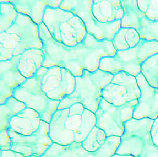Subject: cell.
Returning <instances> with one entry per match:
<instances>
[{
	"mask_svg": "<svg viewBox=\"0 0 158 157\" xmlns=\"http://www.w3.org/2000/svg\"><path fill=\"white\" fill-rule=\"evenodd\" d=\"M150 134L153 143L158 147V117L154 120Z\"/></svg>",
	"mask_w": 158,
	"mask_h": 157,
	"instance_id": "f1b7e54d",
	"label": "cell"
},
{
	"mask_svg": "<svg viewBox=\"0 0 158 157\" xmlns=\"http://www.w3.org/2000/svg\"><path fill=\"white\" fill-rule=\"evenodd\" d=\"M137 31L132 27H121L112 40L117 51H123L135 47L140 40Z\"/></svg>",
	"mask_w": 158,
	"mask_h": 157,
	"instance_id": "7402d4cb",
	"label": "cell"
},
{
	"mask_svg": "<svg viewBox=\"0 0 158 157\" xmlns=\"http://www.w3.org/2000/svg\"><path fill=\"white\" fill-rule=\"evenodd\" d=\"M158 52V41L141 39L135 48L117 51L113 57L101 59L99 69L113 75L124 72L136 77L141 73V65L144 62Z\"/></svg>",
	"mask_w": 158,
	"mask_h": 157,
	"instance_id": "52a82bcc",
	"label": "cell"
},
{
	"mask_svg": "<svg viewBox=\"0 0 158 157\" xmlns=\"http://www.w3.org/2000/svg\"><path fill=\"white\" fill-rule=\"evenodd\" d=\"M45 55L42 49H29L20 55L17 68L22 75L27 78L35 76L43 66Z\"/></svg>",
	"mask_w": 158,
	"mask_h": 157,
	"instance_id": "44dd1931",
	"label": "cell"
},
{
	"mask_svg": "<svg viewBox=\"0 0 158 157\" xmlns=\"http://www.w3.org/2000/svg\"><path fill=\"white\" fill-rule=\"evenodd\" d=\"M39 29L45 55L43 67H63L75 77L82 76L85 70L97 71L101 59L113 57L117 52L112 40L100 41L88 33L83 42L68 47L55 41L43 23Z\"/></svg>",
	"mask_w": 158,
	"mask_h": 157,
	"instance_id": "6da1fadb",
	"label": "cell"
},
{
	"mask_svg": "<svg viewBox=\"0 0 158 157\" xmlns=\"http://www.w3.org/2000/svg\"><path fill=\"white\" fill-rule=\"evenodd\" d=\"M124 10L122 27L135 28L140 39L158 42V21L148 19L137 7V0H121Z\"/></svg>",
	"mask_w": 158,
	"mask_h": 157,
	"instance_id": "9a60e30c",
	"label": "cell"
},
{
	"mask_svg": "<svg viewBox=\"0 0 158 157\" xmlns=\"http://www.w3.org/2000/svg\"><path fill=\"white\" fill-rule=\"evenodd\" d=\"M41 121L37 112L26 108L12 117L9 129L23 135H30L39 129Z\"/></svg>",
	"mask_w": 158,
	"mask_h": 157,
	"instance_id": "d6986e66",
	"label": "cell"
},
{
	"mask_svg": "<svg viewBox=\"0 0 158 157\" xmlns=\"http://www.w3.org/2000/svg\"><path fill=\"white\" fill-rule=\"evenodd\" d=\"M12 146L11 138L8 130H0V149L2 151L10 150Z\"/></svg>",
	"mask_w": 158,
	"mask_h": 157,
	"instance_id": "83f0119b",
	"label": "cell"
},
{
	"mask_svg": "<svg viewBox=\"0 0 158 157\" xmlns=\"http://www.w3.org/2000/svg\"><path fill=\"white\" fill-rule=\"evenodd\" d=\"M138 103V100H136L122 106H116L102 98L95 113L96 126L104 131L107 137L111 136L121 137L124 133L125 123L133 118Z\"/></svg>",
	"mask_w": 158,
	"mask_h": 157,
	"instance_id": "9c48e42d",
	"label": "cell"
},
{
	"mask_svg": "<svg viewBox=\"0 0 158 157\" xmlns=\"http://www.w3.org/2000/svg\"><path fill=\"white\" fill-rule=\"evenodd\" d=\"M113 76L112 74L99 69L94 72L85 70L82 76L75 77L73 92L61 101L58 109L68 108L73 104L80 103L95 113L102 98V90L111 82Z\"/></svg>",
	"mask_w": 158,
	"mask_h": 157,
	"instance_id": "277c9868",
	"label": "cell"
},
{
	"mask_svg": "<svg viewBox=\"0 0 158 157\" xmlns=\"http://www.w3.org/2000/svg\"><path fill=\"white\" fill-rule=\"evenodd\" d=\"M154 120L133 118L124 124L125 131L115 153L135 157H158V147L153 143L150 131Z\"/></svg>",
	"mask_w": 158,
	"mask_h": 157,
	"instance_id": "8992f818",
	"label": "cell"
},
{
	"mask_svg": "<svg viewBox=\"0 0 158 157\" xmlns=\"http://www.w3.org/2000/svg\"><path fill=\"white\" fill-rule=\"evenodd\" d=\"M20 57V55L0 61V104L12 97L15 90L27 79L17 68Z\"/></svg>",
	"mask_w": 158,
	"mask_h": 157,
	"instance_id": "2e32d148",
	"label": "cell"
},
{
	"mask_svg": "<svg viewBox=\"0 0 158 157\" xmlns=\"http://www.w3.org/2000/svg\"><path fill=\"white\" fill-rule=\"evenodd\" d=\"M107 138L104 131L95 126L82 142V145L87 151L95 152L101 147Z\"/></svg>",
	"mask_w": 158,
	"mask_h": 157,
	"instance_id": "484cf974",
	"label": "cell"
},
{
	"mask_svg": "<svg viewBox=\"0 0 158 157\" xmlns=\"http://www.w3.org/2000/svg\"><path fill=\"white\" fill-rule=\"evenodd\" d=\"M0 3V33H2L14 23L18 16V13L11 0H1Z\"/></svg>",
	"mask_w": 158,
	"mask_h": 157,
	"instance_id": "d4e9b609",
	"label": "cell"
},
{
	"mask_svg": "<svg viewBox=\"0 0 158 157\" xmlns=\"http://www.w3.org/2000/svg\"><path fill=\"white\" fill-rule=\"evenodd\" d=\"M1 157H25L23 154L12 150H1Z\"/></svg>",
	"mask_w": 158,
	"mask_h": 157,
	"instance_id": "f546056e",
	"label": "cell"
},
{
	"mask_svg": "<svg viewBox=\"0 0 158 157\" xmlns=\"http://www.w3.org/2000/svg\"><path fill=\"white\" fill-rule=\"evenodd\" d=\"M63 0L27 1L11 0L18 13L28 16L37 24L43 23V16L46 8H59Z\"/></svg>",
	"mask_w": 158,
	"mask_h": 157,
	"instance_id": "ac0fdd59",
	"label": "cell"
},
{
	"mask_svg": "<svg viewBox=\"0 0 158 157\" xmlns=\"http://www.w3.org/2000/svg\"><path fill=\"white\" fill-rule=\"evenodd\" d=\"M93 0H63L60 8L70 11L80 17L85 23L88 34L98 40H112L122 27V20L111 23H102L94 17L92 12Z\"/></svg>",
	"mask_w": 158,
	"mask_h": 157,
	"instance_id": "ba28073f",
	"label": "cell"
},
{
	"mask_svg": "<svg viewBox=\"0 0 158 157\" xmlns=\"http://www.w3.org/2000/svg\"><path fill=\"white\" fill-rule=\"evenodd\" d=\"M35 76L39 80L42 91L53 100L61 101L71 95L75 88V76L63 67L42 66Z\"/></svg>",
	"mask_w": 158,
	"mask_h": 157,
	"instance_id": "8fae6325",
	"label": "cell"
},
{
	"mask_svg": "<svg viewBox=\"0 0 158 157\" xmlns=\"http://www.w3.org/2000/svg\"><path fill=\"white\" fill-rule=\"evenodd\" d=\"M95 113L81 103L58 109L49 123V136L53 143L68 146L82 143L96 125Z\"/></svg>",
	"mask_w": 158,
	"mask_h": 157,
	"instance_id": "7a4b0ae2",
	"label": "cell"
},
{
	"mask_svg": "<svg viewBox=\"0 0 158 157\" xmlns=\"http://www.w3.org/2000/svg\"><path fill=\"white\" fill-rule=\"evenodd\" d=\"M43 47L39 25L22 14L18 13L14 23L0 33V61L10 60L29 49Z\"/></svg>",
	"mask_w": 158,
	"mask_h": 157,
	"instance_id": "3957f363",
	"label": "cell"
},
{
	"mask_svg": "<svg viewBox=\"0 0 158 157\" xmlns=\"http://www.w3.org/2000/svg\"><path fill=\"white\" fill-rule=\"evenodd\" d=\"M26 108L25 103L13 96L0 104V130H8L12 117Z\"/></svg>",
	"mask_w": 158,
	"mask_h": 157,
	"instance_id": "603a6c76",
	"label": "cell"
},
{
	"mask_svg": "<svg viewBox=\"0 0 158 157\" xmlns=\"http://www.w3.org/2000/svg\"><path fill=\"white\" fill-rule=\"evenodd\" d=\"M121 141L120 137H108L101 147L95 152L86 150L82 143L74 142L65 146L53 143L41 157H111L115 154Z\"/></svg>",
	"mask_w": 158,
	"mask_h": 157,
	"instance_id": "5bb4252c",
	"label": "cell"
},
{
	"mask_svg": "<svg viewBox=\"0 0 158 157\" xmlns=\"http://www.w3.org/2000/svg\"><path fill=\"white\" fill-rule=\"evenodd\" d=\"M141 73L149 85L158 90V52L144 62Z\"/></svg>",
	"mask_w": 158,
	"mask_h": 157,
	"instance_id": "cb8c5ba5",
	"label": "cell"
},
{
	"mask_svg": "<svg viewBox=\"0 0 158 157\" xmlns=\"http://www.w3.org/2000/svg\"><path fill=\"white\" fill-rule=\"evenodd\" d=\"M111 157H135L131 155H121V154H117L115 153Z\"/></svg>",
	"mask_w": 158,
	"mask_h": 157,
	"instance_id": "4dcf8cb0",
	"label": "cell"
},
{
	"mask_svg": "<svg viewBox=\"0 0 158 157\" xmlns=\"http://www.w3.org/2000/svg\"><path fill=\"white\" fill-rule=\"evenodd\" d=\"M92 12L94 17L102 23L121 21L124 16L120 0H93Z\"/></svg>",
	"mask_w": 158,
	"mask_h": 157,
	"instance_id": "ffe728a7",
	"label": "cell"
},
{
	"mask_svg": "<svg viewBox=\"0 0 158 157\" xmlns=\"http://www.w3.org/2000/svg\"><path fill=\"white\" fill-rule=\"evenodd\" d=\"M8 131L12 141L11 150L25 157H41L53 144L49 134V123L42 120L39 129L30 135H23L10 129Z\"/></svg>",
	"mask_w": 158,
	"mask_h": 157,
	"instance_id": "4fadbf2b",
	"label": "cell"
},
{
	"mask_svg": "<svg viewBox=\"0 0 158 157\" xmlns=\"http://www.w3.org/2000/svg\"><path fill=\"white\" fill-rule=\"evenodd\" d=\"M140 96L141 90L135 76L124 72L114 75L111 82L102 91V98L116 106L139 100Z\"/></svg>",
	"mask_w": 158,
	"mask_h": 157,
	"instance_id": "7c38bea8",
	"label": "cell"
},
{
	"mask_svg": "<svg viewBox=\"0 0 158 157\" xmlns=\"http://www.w3.org/2000/svg\"><path fill=\"white\" fill-rule=\"evenodd\" d=\"M37 157V156H30V157Z\"/></svg>",
	"mask_w": 158,
	"mask_h": 157,
	"instance_id": "1f68e13d",
	"label": "cell"
},
{
	"mask_svg": "<svg viewBox=\"0 0 158 157\" xmlns=\"http://www.w3.org/2000/svg\"><path fill=\"white\" fill-rule=\"evenodd\" d=\"M13 97L23 102L26 108L37 112L42 121L50 123L58 110L60 101L49 98L42 91L40 82L36 76L27 78L14 92Z\"/></svg>",
	"mask_w": 158,
	"mask_h": 157,
	"instance_id": "30bf717a",
	"label": "cell"
},
{
	"mask_svg": "<svg viewBox=\"0 0 158 157\" xmlns=\"http://www.w3.org/2000/svg\"><path fill=\"white\" fill-rule=\"evenodd\" d=\"M43 23L55 41L68 47L82 43L87 34L80 17L60 7L46 8Z\"/></svg>",
	"mask_w": 158,
	"mask_h": 157,
	"instance_id": "5b68a950",
	"label": "cell"
},
{
	"mask_svg": "<svg viewBox=\"0 0 158 157\" xmlns=\"http://www.w3.org/2000/svg\"><path fill=\"white\" fill-rule=\"evenodd\" d=\"M139 10L149 20L158 21V1L137 0Z\"/></svg>",
	"mask_w": 158,
	"mask_h": 157,
	"instance_id": "4316f807",
	"label": "cell"
},
{
	"mask_svg": "<svg viewBox=\"0 0 158 157\" xmlns=\"http://www.w3.org/2000/svg\"><path fill=\"white\" fill-rule=\"evenodd\" d=\"M136 78L141 90V96L134 110L133 118L154 120L158 117V90L149 85L141 73Z\"/></svg>",
	"mask_w": 158,
	"mask_h": 157,
	"instance_id": "e0dca14e",
	"label": "cell"
}]
</instances>
